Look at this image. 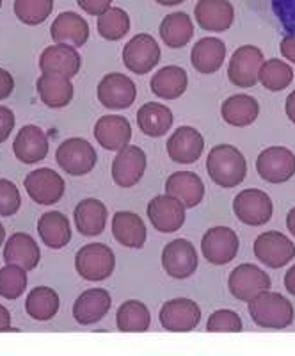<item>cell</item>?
<instances>
[{
  "mask_svg": "<svg viewBox=\"0 0 295 356\" xmlns=\"http://www.w3.org/2000/svg\"><path fill=\"white\" fill-rule=\"evenodd\" d=\"M37 234L47 248H52V250H61L68 246L71 241V227H69L68 218L57 211L41 216L37 221Z\"/></svg>",
  "mask_w": 295,
  "mask_h": 356,
  "instance_id": "obj_35",
  "label": "cell"
},
{
  "mask_svg": "<svg viewBox=\"0 0 295 356\" xmlns=\"http://www.w3.org/2000/svg\"><path fill=\"white\" fill-rule=\"evenodd\" d=\"M75 227L85 237H96L106 230L107 207L96 198H85L73 211Z\"/></svg>",
  "mask_w": 295,
  "mask_h": 356,
  "instance_id": "obj_30",
  "label": "cell"
},
{
  "mask_svg": "<svg viewBox=\"0 0 295 356\" xmlns=\"http://www.w3.org/2000/svg\"><path fill=\"white\" fill-rule=\"evenodd\" d=\"M36 89L41 102L50 109H62L73 100V95H75L71 79L53 75V73H41V77L36 82Z\"/></svg>",
  "mask_w": 295,
  "mask_h": 356,
  "instance_id": "obj_28",
  "label": "cell"
},
{
  "mask_svg": "<svg viewBox=\"0 0 295 356\" xmlns=\"http://www.w3.org/2000/svg\"><path fill=\"white\" fill-rule=\"evenodd\" d=\"M258 82L269 91H283L294 82V70L290 63L281 59H267L260 66Z\"/></svg>",
  "mask_w": 295,
  "mask_h": 356,
  "instance_id": "obj_38",
  "label": "cell"
},
{
  "mask_svg": "<svg viewBox=\"0 0 295 356\" xmlns=\"http://www.w3.org/2000/svg\"><path fill=\"white\" fill-rule=\"evenodd\" d=\"M98 34L107 41H119L130 31L128 13L121 8L110 6L106 13H101L96 22Z\"/></svg>",
  "mask_w": 295,
  "mask_h": 356,
  "instance_id": "obj_39",
  "label": "cell"
},
{
  "mask_svg": "<svg viewBox=\"0 0 295 356\" xmlns=\"http://www.w3.org/2000/svg\"><path fill=\"white\" fill-rule=\"evenodd\" d=\"M174 122L173 111L158 102H148L137 111V127L148 138H162L171 130Z\"/></svg>",
  "mask_w": 295,
  "mask_h": 356,
  "instance_id": "obj_32",
  "label": "cell"
},
{
  "mask_svg": "<svg viewBox=\"0 0 295 356\" xmlns=\"http://www.w3.org/2000/svg\"><path fill=\"white\" fill-rule=\"evenodd\" d=\"M239 235L233 228L214 227L205 232L201 239L203 257L214 266H226L239 253Z\"/></svg>",
  "mask_w": 295,
  "mask_h": 356,
  "instance_id": "obj_13",
  "label": "cell"
},
{
  "mask_svg": "<svg viewBox=\"0 0 295 356\" xmlns=\"http://www.w3.org/2000/svg\"><path fill=\"white\" fill-rule=\"evenodd\" d=\"M162 267L174 280H187L198 269V251L187 239H176L166 244L162 251Z\"/></svg>",
  "mask_w": 295,
  "mask_h": 356,
  "instance_id": "obj_16",
  "label": "cell"
},
{
  "mask_svg": "<svg viewBox=\"0 0 295 356\" xmlns=\"http://www.w3.org/2000/svg\"><path fill=\"white\" fill-rule=\"evenodd\" d=\"M162 328L173 333H187L201 323V308L189 298H176L162 305L158 314Z\"/></svg>",
  "mask_w": 295,
  "mask_h": 356,
  "instance_id": "obj_10",
  "label": "cell"
},
{
  "mask_svg": "<svg viewBox=\"0 0 295 356\" xmlns=\"http://www.w3.org/2000/svg\"><path fill=\"white\" fill-rule=\"evenodd\" d=\"M0 8H2V0H0Z\"/></svg>",
  "mask_w": 295,
  "mask_h": 356,
  "instance_id": "obj_54",
  "label": "cell"
},
{
  "mask_svg": "<svg viewBox=\"0 0 295 356\" xmlns=\"http://www.w3.org/2000/svg\"><path fill=\"white\" fill-rule=\"evenodd\" d=\"M59 294L50 287H36L28 292L27 300H25V310L34 321L45 323L56 317L59 312Z\"/></svg>",
  "mask_w": 295,
  "mask_h": 356,
  "instance_id": "obj_37",
  "label": "cell"
},
{
  "mask_svg": "<svg viewBox=\"0 0 295 356\" xmlns=\"http://www.w3.org/2000/svg\"><path fill=\"white\" fill-rule=\"evenodd\" d=\"M4 243H6V228H4V225L0 222V246H2Z\"/></svg>",
  "mask_w": 295,
  "mask_h": 356,
  "instance_id": "obj_53",
  "label": "cell"
},
{
  "mask_svg": "<svg viewBox=\"0 0 295 356\" xmlns=\"http://www.w3.org/2000/svg\"><path fill=\"white\" fill-rule=\"evenodd\" d=\"M110 305H112V300L106 289H87L73 303V317L82 326H91V324L100 323L107 316Z\"/></svg>",
  "mask_w": 295,
  "mask_h": 356,
  "instance_id": "obj_22",
  "label": "cell"
},
{
  "mask_svg": "<svg viewBox=\"0 0 295 356\" xmlns=\"http://www.w3.org/2000/svg\"><path fill=\"white\" fill-rule=\"evenodd\" d=\"M158 33L162 43H166L169 49H183L194 38V24L185 11L169 13L162 20Z\"/></svg>",
  "mask_w": 295,
  "mask_h": 356,
  "instance_id": "obj_34",
  "label": "cell"
},
{
  "mask_svg": "<svg viewBox=\"0 0 295 356\" xmlns=\"http://www.w3.org/2000/svg\"><path fill=\"white\" fill-rule=\"evenodd\" d=\"M272 287L271 276L255 264H240L228 278V289L235 300L249 303L256 294Z\"/></svg>",
  "mask_w": 295,
  "mask_h": 356,
  "instance_id": "obj_8",
  "label": "cell"
},
{
  "mask_svg": "<svg viewBox=\"0 0 295 356\" xmlns=\"http://www.w3.org/2000/svg\"><path fill=\"white\" fill-rule=\"evenodd\" d=\"M285 113H287L288 120L295 125V89L288 95L287 102H285Z\"/></svg>",
  "mask_w": 295,
  "mask_h": 356,
  "instance_id": "obj_49",
  "label": "cell"
},
{
  "mask_svg": "<svg viewBox=\"0 0 295 356\" xmlns=\"http://www.w3.org/2000/svg\"><path fill=\"white\" fill-rule=\"evenodd\" d=\"M157 4L160 6H167V8H173V6H178L182 4V2H185V0H155Z\"/></svg>",
  "mask_w": 295,
  "mask_h": 356,
  "instance_id": "obj_52",
  "label": "cell"
},
{
  "mask_svg": "<svg viewBox=\"0 0 295 356\" xmlns=\"http://www.w3.org/2000/svg\"><path fill=\"white\" fill-rule=\"evenodd\" d=\"M249 316L260 328L285 330L294 323L295 312L290 300L269 289L249 301Z\"/></svg>",
  "mask_w": 295,
  "mask_h": 356,
  "instance_id": "obj_2",
  "label": "cell"
},
{
  "mask_svg": "<svg viewBox=\"0 0 295 356\" xmlns=\"http://www.w3.org/2000/svg\"><path fill=\"white\" fill-rule=\"evenodd\" d=\"M244 324L240 316L235 310H215L206 321V332L208 333H240Z\"/></svg>",
  "mask_w": 295,
  "mask_h": 356,
  "instance_id": "obj_42",
  "label": "cell"
},
{
  "mask_svg": "<svg viewBox=\"0 0 295 356\" xmlns=\"http://www.w3.org/2000/svg\"><path fill=\"white\" fill-rule=\"evenodd\" d=\"M98 100L106 109L123 111L132 107L137 98V86L123 73H107L96 89Z\"/></svg>",
  "mask_w": 295,
  "mask_h": 356,
  "instance_id": "obj_9",
  "label": "cell"
},
{
  "mask_svg": "<svg viewBox=\"0 0 295 356\" xmlns=\"http://www.w3.org/2000/svg\"><path fill=\"white\" fill-rule=\"evenodd\" d=\"M279 49H281V56H283L288 63H295V34L285 36L283 40H281Z\"/></svg>",
  "mask_w": 295,
  "mask_h": 356,
  "instance_id": "obj_47",
  "label": "cell"
},
{
  "mask_svg": "<svg viewBox=\"0 0 295 356\" xmlns=\"http://www.w3.org/2000/svg\"><path fill=\"white\" fill-rule=\"evenodd\" d=\"M117 330L123 333H144L151 326L150 310L142 301L128 300L117 308Z\"/></svg>",
  "mask_w": 295,
  "mask_h": 356,
  "instance_id": "obj_36",
  "label": "cell"
},
{
  "mask_svg": "<svg viewBox=\"0 0 295 356\" xmlns=\"http://www.w3.org/2000/svg\"><path fill=\"white\" fill-rule=\"evenodd\" d=\"M25 191L37 205H53L65 196L66 184L57 171L40 168L25 177Z\"/></svg>",
  "mask_w": 295,
  "mask_h": 356,
  "instance_id": "obj_15",
  "label": "cell"
},
{
  "mask_svg": "<svg viewBox=\"0 0 295 356\" xmlns=\"http://www.w3.org/2000/svg\"><path fill=\"white\" fill-rule=\"evenodd\" d=\"M253 251L256 259L271 269H281L295 259V244L276 230L260 234L253 244Z\"/></svg>",
  "mask_w": 295,
  "mask_h": 356,
  "instance_id": "obj_6",
  "label": "cell"
},
{
  "mask_svg": "<svg viewBox=\"0 0 295 356\" xmlns=\"http://www.w3.org/2000/svg\"><path fill=\"white\" fill-rule=\"evenodd\" d=\"M166 193L178 198L187 209H194L205 198V184L192 171H176L166 180Z\"/></svg>",
  "mask_w": 295,
  "mask_h": 356,
  "instance_id": "obj_25",
  "label": "cell"
},
{
  "mask_svg": "<svg viewBox=\"0 0 295 356\" xmlns=\"http://www.w3.org/2000/svg\"><path fill=\"white\" fill-rule=\"evenodd\" d=\"M22 207L20 191L11 180L0 178V216H15Z\"/></svg>",
  "mask_w": 295,
  "mask_h": 356,
  "instance_id": "obj_43",
  "label": "cell"
},
{
  "mask_svg": "<svg viewBox=\"0 0 295 356\" xmlns=\"http://www.w3.org/2000/svg\"><path fill=\"white\" fill-rule=\"evenodd\" d=\"M15 129V114L9 107L0 106V145L11 136Z\"/></svg>",
  "mask_w": 295,
  "mask_h": 356,
  "instance_id": "obj_44",
  "label": "cell"
},
{
  "mask_svg": "<svg viewBox=\"0 0 295 356\" xmlns=\"http://www.w3.org/2000/svg\"><path fill=\"white\" fill-rule=\"evenodd\" d=\"M41 251L36 241L28 234L17 232L6 241L4 262L20 266L25 271H34L40 264Z\"/></svg>",
  "mask_w": 295,
  "mask_h": 356,
  "instance_id": "obj_26",
  "label": "cell"
},
{
  "mask_svg": "<svg viewBox=\"0 0 295 356\" xmlns=\"http://www.w3.org/2000/svg\"><path fill=\"white\" fill-rule=\"evenodd\" d=\"M11 330V314L4 305H0V333Z\"/></svg>",
  "mask_w": 295,
  "mask_h": 356,
  "instance_id": "obj_48",
  "label": "cell"
},
{
  "mask_svg": "<svg viewBox=\"0 0 295 356\" xmlns=\"http://www.w3.org/2000/svg\"><path fill=\"white\" fill-rule=\"evenodd\" d=\"M148 159L142 148L139 146H125L117 152V155L112 161V180L116 186L128 189L141 182L144 177Z\"/></svg>",
  "mask_w": 295,
  "mask_h": 356,
  "instance_id": "obj_17",
  "label": "cell"
},
{
  "mask_svg": "<svg viewBox=\"0 0 295 356\" xmlns=\"http://www.w3.org/2000/svg\"><path fill=\"white\" fill-rule=\"evenodd\" d=\"M233 212L247 227H263L272 219L274 203L262 189H246L235 196Z\"/></svg>",
  "mask_w": 295,
  "mask_h": 356,
  "instance_id": "obj_5",
  "label": "cell"
},
{
  "mask_svg": "<svg viewBox=\"0 0 295 356\" xmlns=\"http://www.w3.org/2000/svg\"><path fill=\"white\" fill-rule=\"evenodd\" d=\"M205 150V139L194 127H180L167 141V155L178 164H194Z\"/></svg>",
  "mask_w": 295,
  "mask_h": 356,
  "instance_id": "obj_19",
  "label": "cell"
},
{
  "mask_svg": "<svg viewBox=\"0 0 295 356\" xmlns=\"http://www.w3.org/2000/svg\"><path fill=\"white\" fill-rule=\"evenodd\" d=\"M77 4L87 15L100 17L101 13H106L112 6V0H77Z\"/></svg>",
  "mask_w": 295,
  "mask_h": 356,
  "instance_id": "obj_45",
  "label": "cell"
},
{
  "mask_svg": "<svg viewBox=\"0 0 295 356\" xmlns=\"http://www.w3.org/2000/svg\"><path fill=\"white\" fill-rule=\"evenodd\" d=\"M94 139L103 150L119 152L132 141V125L125 116H101L94 125Z\"/></svg>",
  "mask_w": 295,
  "mask_h": 356,
  "instance_id": "obj_21",
  "label": "cell"
},
{
  "mask_svg": "<svg viewBox=\"0 0 295 356\" xmlns=\"http://www.w3.org/2000/svg\"><path fill=\"white\" fill-rule=\"evenodd\" d=\"M285 289H287L292 296H295V264L288 269L287 275H285Z\"/></svg>",
  "mask_w": 295,
  "mask_h": 356,
  "instance_id": "obj_50",
  "label": "cell"
},
{
  "mask_svg": "<svg viewBox=\"0 0 295 356\" xmlns=\"http://www.w3.org/2000/svg\"><path fill=\"white\" fill-rule=\"evenodd\" d=\"M265 61L263 52L255 44H242L235 50L228 65V79L237 88H255L260 66Z\"/></svg>",
  "mask_w": 295,
  "mask_h": 356,
  "instance_id": "obj_12",
  "label": "cell"
},
{
  "mask_svg": "<svg viewBox=\"0 0 295 356\" xmlns=\"http://www.w3.org/2000/svg\"><path fill=\"white\" fill-rule=\"evenodd\" d=\"M199 27L210 33H224L233 25L235 9L230 0H199L194 8Z\"/></svg>",
  "mask_w": 295,
  "mask_h": 356,
  "instance_id": "obj_24",
  "label": "cell"
},
{
  "mask_svg": "<svg viewBox=\"0 0 295 356\" xmlns=\"http://www.w3.org/2000/svg\"><path fill=\"white\" fill-rule=\"evenodd\" d=\"M260 178L269 184H285L295 175V154L287 146H269L256 159Z\"/></svg>",
  "mask_w": 295,
  "mask_h": 356,
  "instance_id": "obj_7",
  "label": "cell"
},
{
  "mask_svg": "<svg viewBox=\"0 0 295 356\" xmlns=\"http://www.w3.org/2000/svg\"><path fill=\"white\" fill-rule=\"evenodd\" d=\"M15 15L25 25H40L50 17L53 0H15Z\"/></svg>",
  "mask_w": 295,
  "mask_h": 356,
  "instance_id": "obj_41",
  "label": "cell"
},
{
  "mask_svg": "<svg viewBox=\"0 0 295 356\" xmlns=\"http://www.w3.org/2000/svg\"><path fill=\"white\" fill-rule=\"evenodd\" d=\"M75 269L87 282H103L116 269V255L106 244H85L77 251Z\"/></svg>",
  "mask_w": 295,
  "mask_h": 356,
  "instance_id": "obj_3",
  "label": "cell"
},
{
  "mask_svg": "<svg viewBox=\"0 0 295 356\" xmlns=\"http://www.w3.org/2000/svg\"><path fill=\"white\" fill-rule=\"evenodd\" d=\"M287 228L290 230V234L295 237V207L287 214Z\"/></svg>",
  "mask_w": 295,
  "mask_h": 356,
  "instance_id": "obj_51",
  "label": "cell"
},
{
  "mask_svg": "<svg viewBox=\"0 0 295 356\" xmlns=\"http://www.w3.org/2000/svg\"><path fill=\"white\" fill-rule=\"evenodd\" d=\"M123 63L128 72L144 75L160 63V44L151 34H135L123 49Z\"/></svg>",
  "mask_w": 295,
  "mask_h": 356,
  "instance_id": "obj_11",
  "label": "cell"
},
{
  "mask_svg": "<svg viewBox=\"0 0 295 356\" xmlns=\"http://www.w3.org/2000/svg\"><path fill=\"white\" fill-rule=\"evenodd\" d=\"M112 235L117 243L130 250H141L148 239V232H146V225L141 216L130 211L114 214Z\"/></svg>",
  "mask_w": 295,
  "mask_h": 356,
  "instance_id": "obj_27",
  "label": "cell"
},
{
  "mask_svg": "<svg viewBox=\"0 0 295 356\" xmlns=\"http://www.w3.org/2000/svg\"><path fill=\"white\" fill-rule=\"evenodd\" d=\"M260 114L258 100L249 95H233L221 106V116L224 122L237 129H244L256 122Z\"/></svg>",
  "mask_w": 295,
  "mask_h": 356,
  "instance_id": "obj_33",
  "label": "cell"
},
{
  "mask_svg": "<svg viewBox=\"0 0 295 356\" xmlns=\"http://www.w3.org/2000/svg\"><path fill=\"white\" fill-rule=\"evenodd\" d=\"M15 157L24 164H36L47 159L50 152V141L45 130L37 125H25L20 129L17 139L12 143Z\"/></svg>",
  "mask_w": 295,
  "mask_h": 356,
  "instance_id": "obj_20",
  "label": "cell"
},
{
  "mask_svg": "<svg viewBox=\"0 0 295 356\" xmlns=\"http://www.w3.org/2000/svg\"><path fill=\"white\" fill-rule=\"evenodd\" d=\"M27 289V271L15 264H6L0 269V298L15 301Z\"/></svg>",
  "mask_w": 295,
  "mask_h": 356,
  "instance_id": "obj_40",
  "label": "cell"
},
{
  "mask_svg": "<svg viewBox=\"0 0 295 356\" xmlns=\"http://www.w3.org/2000/svg\"><path fill=\"white\" fill-rule=\"evenodd\" d=\"M189 77L182 66L171 65L158 70L150 81V88L155 97L162 100H176L187 91Z\"/></svg>",
  "mask_w": 295,
  "mask_h": 356,
  "instance_id": "obj_31",
  "label": "cell"
},
{
  "mask_svg": "<svg viewBox=\"0 0 295 356\" xmlns=\"http://www.w3.org/2000/svg\"><path fill=\"white\" fill-rule=\"evenodd\" d=\"M206 171L212 182L224 189H231L246 180L247 161L233 145H219L214 146L206 157Z\"/></svg>",
  "mask_w": 295,
  "mask_h": 356,
  "instance_id": "obj_1",
  "label": "cell"
},
{
  "mask_svg": "<svg viewBox=\"0 0 295 356\" xmlns=\"http://www.w3.org/2000/svg\"><path fill=\"white\" fill-rule=\"evenodd\" d=\"M15 89V79L8 70L0 68V100H6Z\"/></svg>",
  "mask_w": 295,
  "mask_h": 356,
  "instance_id": "obj_46",
  "label": "cell"
},
{
  "mask_svg": "<svg viewBox=\"0 0 295 356\" xmlns=\"http://www.w3.org/2000/svg\"><path fill=\"white\" fill-rule=\"evenodd\" d=\"M56 161L61 170L71 177H84L96 166L98 155L90 141L82 138H69L59 145Z\"/></svg>",
  "mask_w": 295,
  "mask_h": 356,
  "instance_id": "obj_4",
  "label": "cell"
},
{
  "mask_svg": "<svg viewBox=\"0 0 295 356\" xmlns=\"http://www.w3.org/2000/svg\"><path fill=\"white\" fill-rule=\"evenodd\" d=\"M82 57L75 47L56 43L50 44L40 56V70L43 73H53L62 77L73 79L81 72Z\"/></svg>",
  "mask_w": 295,
  "mask_h": 356,
  "instance_id": "obj_18",
  "label": "cell"
},
{
  "mask_svg": "<svg viewBox=\"0 0 295 356\" xmlns=\"http://www.w3.org/2000/svg\"><path fill=\"white\" fill-rule=\"evenodd\" d=\"M226 59V44L219 38H203L192 47L190 61L196 72L203 75H212L219 72Z\"/></svg>",
  "mask_w": 295,
  "mask_h": 356,
  "instance_id": "obj_29",
  "label": "cell"
},
{
  "mask_svg": "<svg viewBox=\"0 0 295 356\" xmlns=\"http://www.w3.org/2000/svg\"><path fill=\"white\" fill-rule=\"evenodd\" d=\"M50 36L53 43H62L81 49L90 40V24L84 17L73 11L61 13L50 27Z\"/></svg>",
  "mask_w": 295,
  "mask_h": 356,
  "instance_id": "obj_23",
  "label": "cell"
},
{
  "mask_svg": "<svg viewBox=\"0 0 295 356\" xmlns=\"http://www.w3.org/2000/svg\"><path fill=\"white\" fill-rule=\"evenodd\" d=\"M187 207L171 195H158L148 203V219L155 230L162 234H174L183 227Z\"/></svg>",
  "mask_w": 295,
  "mask_h": 356,
  "instance_id": "obj_14",
  "label": "cell"
}]
</instances>
